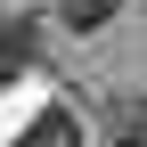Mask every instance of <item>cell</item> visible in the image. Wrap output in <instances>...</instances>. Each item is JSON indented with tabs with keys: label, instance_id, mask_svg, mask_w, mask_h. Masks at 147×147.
<instances>
[{
	"label": "cell",
	"instance_id": "1",
	"mask_svg": "<svg viewBox=\"0 0 147 147\" xmlns=\"http://www.w3.org/2000/svg\"><path fill=\"white\" fill-rule=\"evenodd\" d=\"M74 139H82V123H74L65 106H41V115L25 123V139H16V147H74Z\"/></svg>",
	"mask_w": 147,
	"mask_h": 147
},
{
	"label": "cell",
	"instance_id": "2",
	"mask_svg": "<svg viewBox=\"0 0 147 147\" xmlns=\"http://www.w3.org/2000/svg\"><path fill=\"white\" fill-rule=\"evenodd\" d=\"M25 57H33V33H25V25H0V90L25 74Z\"/></svg>",
	"mask_w": 147,
	"mask_h": 147
},
{
	"label": "cell",
	"instance_id": "3",
	"mask_svg": "<svg viewBox=\"0 0 147 147\" xmlns=\"http://www.w3.org/2000/svg\"><path fill=\"white\" fill-rule=\"evenodd\" d=\"M115 8H123V0H57V16H65L74 33H98V25H106Z\"/></svg>",
	"mask_w": 147,
	"mask_h": 147
},
{
	"label": "cell",
	"instance_id": "4",
	"mask_svg": "<svg viewBox=\"0 0 147 147\" xmlns=\"http://www.w3.org/2000/svg\"><path fill=\"white\" fill-rule=\"evenodd\" d=\"M115 147H147V98H131L115 115Z\"/></svg>",
	"mask_w": 147,
	"mask_h": 147
}]
</instances>
